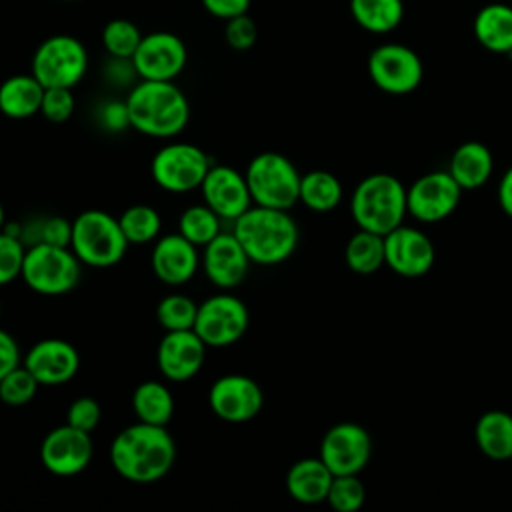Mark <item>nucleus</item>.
<instances>
[{
    "label": "nucleus",
    "instance_id": "1",
    "mask_svg": "<svg viewBox=\"0 0 512 512\" xmlns=\"http://www.w3.org/2000/svg\"><path fill=\"white\" fill-rule=\"evenodd\" d=\"M108 456L120 478L132 484H152L172 470L176 444L166 426L138 420L114 436Z\"/></svg>",
    "mask_w": 512,
    "mask_h": 512
},
{
    "label": "nucleus",
    "instance_id": "2",
    "mask_svg": "<svg viewBox=\"0 0 512 512\" xmlns=\"http://www.w3.org/2000/svg\"><path fill=\"white\" fill-rule=\"evenodd\" d=\"M126 108L130 128L158 140L178 136L190 120L188 98L174 80L136 82L126 96Z\"/></svg>",
    "mask_w": 512,
    "mask_h": 512
},
{
    "label": "nucleus",
    "instance_id": "3",
    "mask_svg": "<svg viewBox=\"0 0 512 512\" xmlns=\"http://www.w3.org/2000/svg\"><path fill=\"white\" fill-rule=\"evenodd\" d=\"M232 232L252 264L276 266L288 260L298 246V224L288 210L252 204L232 222Z\"/></svg>",
    "mask_w": 512,
    "mask_h": 512
},
{
    "label": "nucleus",
    "instance_id": "4",
    "mask_svg": "<svg viewBox=\"0 0 512 512\" xmlns=\"http://www.w3.org/2000/svg\"><path fill=\"white\" fill-rule=\"evenodd\" d=\"M350 214L358 228L388 234L408 214L406 188L392 174H370L358 182L350 200Z\"/></svg>",
    "mask_w": 512,
    "mask_h": 512
},
{
    "label": "nucleus",
    "instance_id": "5",
    "mask_svg": "<svg viewBox=\"0 0 512 512\" xmlns=\"http://www.w3.org/2000/svg\"><path fill=\"white\" fill-rule=\"evenodd\" d=\"M128 246L130 244L120 228L118 218L104 210L90 208L72 220L70 248L82 266H116L124 258Z\"/></svg>",
    "mask_w": 512,
    "mask_h": 512
},
{
    "label": "nucleus",
    "instance_id": "6",
    "mask_svg": "<svg viewBox=\"0 0 512 512\" xmlns=\"http://www.w3.org/2000/svg\"><path fill=\"white\" fill-rule=\"evenodd\" d=\"M80 274L82 262L70 246L40 242L26 248L20 278L40 296H62L78 286Z\"/></svg>",
    "mask_w": 512,
    "mask_h": 512
},
{
    "label": "nucleus",
    "instance_id": "7",
    "mask_svg": "<svg viewBox=\"0 0 512 512\" xmlns=\"http://www.w3.org/2000/svg\"><path fill=\"white\" fill-rule=\"evenodd\" d=\"M246 182L256 206L290 210L300 198V172L280 152H260L246 166Z\"/></svg>",
    "mask_w": 512,
    "mask_h": 512
},
{
    "label": "nucleus",
    "instance_id": "8",
    "mask_svg": "<svg viewBox=\"0 0 512 512\" xmlns=\"http://www.w3.org/2000/svg\"><path fill=\"white\" fill-rule=\"evenodd\" d=\"M44 88H74L88 72V50L70 34H54L40 42L30 70Z\"/></svg>",
    "mask_w": 512,
    "mask_h": 512
},
{
    "label": "nucleus",
    "instance_id": "9",
    "mask_svg": "<svg viewBox=\"0 0 512 512\" xmlns=\"http://www.w3.org/2000/svg\"><path fill=\"white\" fill-rule=\"evenodd\" d=\"M210 166V156L200 146L190 142H170L152 156L150 172L152 180L162 190L184 194L200 188Z\"/></svg>",
    "mask_w": 512,
    "mask_h": 512
},
{
    "label": "nucleus",
    "instance_id": "10",
    "mask_svg": "<svg viewBox=\"0 0 512 512\" xmlns=\"http://www.w3.org/2000/svg\"><path fill=\"white\" fill-rule=\"evenodd\" d=\"M248 324L246 304L232 292L222 290L198 304L192 330L208 348H226L246 334Z\"/></svg>",
    "mask_w": 512,
    "mask_h": 512
},
{
    "label": "nucleus",
    "instance_id": "11",
    "mask_svg": "<svg viewBox=\"0 0 512 512\" xmlns=\"http://www.w3.org/2000/svg\"><path fill=\"white\" fill-rule=\"evenodd\" d=\"M368 74L372 82L388 94H408L416 90L424 76L420 56L396 42L376 46L368 56Z\"/></svg>",
    "mask_w": 512,
    "mask_h": 512
},
{
    "label": "nucleus",
    "instance_id": "12",
    "mask_svg": "<svg viewBox=\"0 0 512 512\" xmlns=\"http://www.w3.org/2000/svg\"><path fill=\"white\" fill-rule=\"evenodd\" d=\"M212 414L228 424H244L256 418L264 406V392L246 374H224L208 390Z\"/></svg>",
    "mask_w": 512,
    "mask_h": 512
},
{
    "label": "nucleus",
    "instance_id": "13",
    "mask_svg": "<svg viewBox=\"0 0 512 512\" xmlns=\"http://www.w3.org/2000/svg\"><path fill=\"white\" fill-rule=\"evenodd\" d=\"M318 456L334 476L360 474L370 462L372 438L364 426L340 422L322 436Z\"/></svg>",
    "mask_w": 512,
    "mask_h": 512
},
{
    "label": "nucleus",
    "instance_id": "14",
    "mask_svg": "<svg viewBox=\"0 0 512 512\" xmlns=\"http://www.w3.org/2000/svg\"><path fill=\"white\" fill-rule=\"evenodd\" d=\"M94 456L90 432L70 426L68 422L52 428L40 444V462L54 476H76L88 468Z\"/></svg>",
    "mask_w": 512,
    "mask_h": 512
},
{
    "label": "nucleus",
    "instance_id": "15",
    "mask_svg": "<svg viewBox=\"0 0 512 512\" xmlns=\"http://www.w3.org/2000/svg\"><path fill=\"white\" fill-rule=\"evenodd\" d=\"M462 188L446 170L420 176L406 188L408 214L420 222H440L448 218L460 204Z\"/></svg>",
    "mask_w": 512,
    "mask_h": 512
},
{
    "label": "nucleus",
    "instance_id": "16",
    "mask_svg": "<svg viewBox=\"0 0 512 512\" xmlns=\"http://www.w3.org/2000/svg\"><path fill=\"white\" fill-rule=\"evenodd\" d=\"M186 60L184 40L164 30L144 34L132 56L140 80H174L184 70Z\"/></svg>",
    "mask_w": 512,
    "mask_h": 512
},
{
    "label": "nucleus",
    "instance_id": "17",
    "mask_svg": "<svg viewBox=\"0 0 512 512\" xmlns=\"http://www.w3.org/2000/svg\"><path fill=\"white\" fill-rule=\"evenodd\" d=\"M434 244L418 228L396 226L384 234V260L386 266L404 278H420L434 266Z\"/></svg>",
    "mask_w": 512,
    "mask_h": 512
},
{
    "label": "nucleus",
    "instance_id": "18",
    "mask_svg": "<svg viewBox=\"0 0 512 512\" xmlns=\"http://www.w3.org/2000/svg\"><path fill=\"white\" fill-rule=\"evenodd\" d=\"M198 190L204 204L228 222H234L254 204L246 176L226 164H212Z\"/></svg>",
    "mask_w": 512,
    "mask_h": 512
},
{
    "label": "nucleus",
    "instance_id": "19",
    "mask_svg": "<svg viewBox=\"0 0 512 512\" xmlns=\"http://www.w3.org/2000/svg\"><path fill=\"white\" fill-rule=\"evenodd\" d=\"M252 260L234 236V232H220L202 248L200 266L210 284L220 290H232L248 276Z\"/></svg>",
    "mask_w": 512,
    "mask_h": 512
},
{
    "label": "nucleus",
    "instance_id": "20",
    "mask_svg": "<svg viewBox=\"0 0 512 512\" xmlns=\"http://www.w3.org/2000/svg\"><path fill=\"white\" fill-rule=\"evenodd\" d=\"M22 364L40 386H62L78 374L80 354L68 340L44 338L28 348Z\"/></svg>",
    "mask_w": 512,
    "mask_h": 512
},
{
    "label": "nucleus",
    "instance_id": "21",
    "mask_svg": "<svg viewBox=\"0 0 512 512\" xmlns=\"http://www.w3.org/2000/svg\"><path fill=\"white\" fill-rule=\"evenodd\" d=\"M206 344L194 330L166 332L156 350V364L168 382L192 380L204 366Z\"/></svg>",
    "mask_w": 512,
    "mask_h": 512
},
{
    "label": "nucleus",
    "instance_id": "22",
    "mask_svg": "<svg viewBox=\"0 0 512 512\" xmlns=\"http://www.w3.org/2000/svg\"><path fill=\"white\" fill-rule=\"evenodd\" d=\"M150 264L160 282L166 286H182L190 282L200 268L198 246L180 232L158 236L152 246Z\"/></svg>",
    "mask_w": 512,
    "mask_h": 512
},
{
    "label": "nucleus",
    "instance_id": "23",
    "mask_svg": "<svg viewBox=\"0 0 512 512\" xmlns=\"http://www.w3.org/2000/svg\"><path fill=\"white\" fill-rule=\"evenodd\" d=\"M334 474L322 462V458H302L288 468L286 490L292 500L300 504H320L326 502L328 488Z\"/></svg>",
    "mask_w": 512,
    "mask_h": 512
},
{
    "label": "nucleus",
    "instance_id": "24",
    "mask_svg": "<svg viewBox=\"0 0 512 512\" xmlns=\"http://www.w3.org/2000/svg\"><path fill=\"white\" fill-rule=\"evenodd\" d=\"M494 170V158L486 144L470 140L460 144L450 158L448 172L460 184L462 190H474L484 186Z\"/></svg>",
    "mask_w": 512,
    "mask_h": 512
},
{
    "label": "nucleus",
    "instance_id": "25",
    "mask_svg": "<svg viewBox=\"0 0 512 512\" xmlns=\"http://www.w3.org/2000/svg\"><path fill=\"white\" fill-rule=\"evenodd\" d=\"M44 86L30 74L8 76L0 84V112L12 120H24L40 112Z\"/></svg>",
    "mask_w": 512,
    "mask_h": 512
},
{
    "label": "nucleus",
    "instance_id": "26",
    "mask_svg": "<svg viewBox=\"0 0 512 512\" xmlns=\"http://www.w3.org/2000/svg\"><path fill=\"white\" fill-rule=\"evenodd\" d=\"M474 36L490 52L512 56V6L492 2L478 10Z\"/></svg>",
    "mask_w": 512,
    "mask_h": 512
},
{
    "label": "nucleus",
    "instance_id": "27",
    "mask_svg": "<svg viewBox=\"0 0 512 512\" xmlns=\"http://www.w3.org/2000/svg\"><path fill=\"white\" fill-rule=\"evenodd\" d=\"M476 446L490 460L512 458V414L504 410L484 412L474 426Z\"/></svg>",
    "mask_w": 512,
    "mask_h": 512
},
{
    "label": "nucleus",
    "instance_id": "28",
    "mask_svg": "<svg viewBox=\"0 0 512 512\" xmlns=\"http://www.w3.org/2000/svg\"><path fill=\"white\" fill-rule=\"evenodd\" d=\"M132 410L140 422L166 426L174 416V396L164 382L146 380L132 392Z\"/></svg>",
    "mask_w": 512,
    "mask_h": 512
},
{
    "label": "nucleus",
    "instance_id": "29",
    "mask_svg": "<svg viewBox=\"0 0 512 512\" xmlns=\"http://www.w3.org/2000/svg\"><path fill=\"white\" fill-rule=\"evenodd\" d=\"M356 24L372 34H386L400 26L404 18L402 0H350Z\"/></svg>",
    "mask_w": 512,
    "mask_h": 512
},
{
    "label": "nucleus",
    "instance_id": "30",
    "mask_svg": "<svg viewBox=\"0 0 512 512\" xmlns=\"http://www.w3.org/2000/svg\"><path fill=\"white\" fill-rule=\"evenodd\" d=\"M342 184L328 170H310L300 176V198L312 212H332L342 200Z\"/></svg>",
    "mask_w": 512,
    "mask_h": 512
},
{
    "label": "nucleus",
    "instance_id": "31",
    "mask_svg": "<svg viewBox=\"0 0 512 512\" xmlns=\"http://www.w3.org/2000/svg\"><path fill=\"white\" fill-rule=\"evenodd\" d=\"M344 260L346 266L362 276L374 274L376 270L386 264L384 260V236L358 228L356 234H352L344 248Z\"/></svg>",
    "mask_w": 512,
    "mask_h": 512
},
{
    "label": "nucleus",
    "instance_id": "32",
    "mask_svg": "<svg viewBox=\"0 0 512 512\" xmlns=\"http://www.w3.org/2000/svg\"><path fill=\"white\" fill-rule=\"evenodd\" d=\"M120 228L128 244L144 246L160 236L162 218L158 210L150 204H132L118 216Z\"/></svg>",
    "mask_w": 512,
    "mask_h": 512
},
{
    "label": "nucleus",
    "instance_id": "33",
    "mask_svg": "<svg viewBox=\"0 0 512 512\" xmlns=\"http://www.w3.org/2000/svg\"><path fill=\"white\" fill-rule=\"evenodd\" d=\"M178 232L194 246L204 248L222 232V218L204 202L192 204L180 214Z\"/></svg>",
    "mask_w": 512,
    "mask_h": 512
},
{
    "label": "nucleus",
    "instance_id": "34",
    "mask_svg": "<svg viewBox=\"0 0 512 512\" xmlns=\"http://www.w3.org/2000/svg\"><path fill=\"white\" fill-rule=\"evenodd\" d=\"M20 240L26 248L40 242L54 246H70L72 222L64 216L30 218L28 222L20 224Z\"/></svg>",
    "mask_w": 512,
    "mask_h": 512
},
{
    "label": "nucleus",
    "instance_id": "35",
    "mask_svg": "<svg viewBox=\"0 0 512 512\" xmlns=\"http://www.w3.org/2000/svg\"><path fill=\"white\" fill-rule=\"evenodd\" d=\"M198 304L180 292L164 296L156 306V320L166 332L174 330H192L196 320Z\"/></svg>",
    "mask_w": 512,
    "mask_h": 512
},
{
    "label": "nucleus",
    "instance_id": "36",
    "mask_svg": "<svg viewBox=\"0 0 512 512\" xmlns=\"http://www.w3.org/2000/svg\"><path fill=\"white\" fill-rule=\"evenodd\" d=\"M142 36L144 34L132 20L114 18L102 30V44H104L108 56L132 58Z\"/></svg>",
    "mask_w": 512,
    "mask_h": 512
},
{
    "label": "nucleus",
    "instance_id": "37",
    "mask_svg": "<svg viewBox=\"0 0 512 512\" xmlns=\"http://www.w3.org/2000/svg\"><path fill=\"white\" fill-rule=\"evenodd\" d=\"M366 488L358 474H340L332 478L326 502L336 512H356L364 506Z\"/></svg>",
    "mask_w": 512,
    "mask_h": 512
},
{
    "label": "nucleus",
    "instance_id": "38",
    "mask_svg": "<svg viewBox=\"0 0 512 512\" xmlns=\"http://www.w3.org/2000/svg\"><path fill=\"white\" fill-rule=\"evenodd\" d=\"M38 388V380L24 364H20L0 380V400L6 406H26L34 400Z\"/></svg>",
    "mask_w": 512,
    "mask_h": 512
},
{
    "label": "nucleus",
    "instance_id": "39",
    "mask_svg": "<svg viewBox=\"0 0 512 512\" xmlns=\"http://www.w3.org/2000/svg\"><path fill=\"white\" fill-rule=\"evenodd\" d=\"M26 246L20 238L0 230V286H6L20 278Z\"/></svg>",
    "mask_w": 512,
    "mask_h": 512
},
{
    "label": "nucleus",
    "instance_id": "40",
    "mask_svg": "<svg viewBox=\"0 0 512 512\" xmlns=\"http://www.w3.org/2000/svg\"><path fill=\"white\" fill-rule=\"evenodd\" d=\"M74 106H76V100H74L72 88H46L40 114L48 122L62 124L74 114Z\"/></svg>",
    "mask_w": 512,
    "mask_h": 512
},
{
    "label": "nucleus",
    "instance_id": "41",
    "mask_svg": "<svg viewBox=\"0 0 512 512\" xmlns=\"http://www.w3.org/2000/svg\"><path fill=\"white\" fill-rule=\"evenodd\" d=\"M102 418V408L92 396L76 398L66 410V422L84 432H92Z\"/></svg>",
    "mask_w": 512,
    "mask_h": 512
},
{
    "label": "nucleus",
    "instance_id": "42",
    "mask_svg": "<svg viewBox=\"0 0 512 512\" xmlns=\"http://www.w3.org/2000/svg\"><path fill=\"white\" fill-rule=\"evenodd\" d=\"M256 36H258V30H256L254 20L248 16V12L226 20L224 40H226V44L230 48H234V50H248V48L254 46Z\"/></svg>",
    "mask_w": 512,
    "mask_h": 512
},
{
    "label": "nucleus",
    "instance_id": "43",
    "mask_svg": "<svg viewBox=\"0 0 512 512\" xmlns=\"http://www.w3.org/2000/svg\"><path fill=\"white\" fill-rule=\"evenodd\" d=\"M98 120L108 132H122L130 128L126 100H108L98 110Z\"/></svg>",
    "mask_w": 512,
    "mask_h": 512
},
{
    "label": "nucleus",
    "instance_id": "44",
    "mask_svg": "<svg viewBox=\"0 0 512 512\" xmlns=\"http://www.w3.org/2000/svg\"><path fill=\"white\" fill-rule=\"evenodd\" d=\"M104 76L110 84L114 86H134V78L138 76L136 74V68L132 64V58H118V56H110L108 64H106V70H104Z\"/></svg>",
    "mask_w": 512,
    "mask_h": 512
},
{
    "label": "nucleus",
    "instance_id": "45",
    "mask_svg": "<svg viewBox=\"0 0 512 512\" xmlns=\"http://www.w3.org/2000/svg\"><path fill=\"white\" fill-rule=\"evenodd\" d=\"M20 364H22V354H20L18 342L10 332L0 328V380Z\"/></svg>",
    "mask_w": 512,
    "mask_h": 512
},
{
    "label": "nucleus",
    "instance_id": "46",
    "mask_svg": "<svg viewBox=\"0 0 512 512\" xmlns=\"http://www.w3.org/2000/svg\"><path fill=\"white\" fill-rule=\"evenodd\" d=\"M202 6L212 16L222 18V20H230L234 16L246 14L248 8H250V0H202Z\"/></svg>",
    "mask_w": 512,
    "mask_h": 512
},
{
    "label": "nucleus",
    "instance_id": "47",
    "mask_svg": "<svg viewBox=\"0 0 512 512\" xmlns=\"http://www.w3.org/2000/svg\"><path fill=\"white\" fill-rule=\"evenodd\" d=\"M498 202L504 214L512 218V166L502 174L498 184Z\"/></svg>",
    "mask_w": 512,
    "mask_h": 512
},
{
    "label": "nucleus",
    "instance_id": "48",
    "mask_svg": "<svg viewBox=\"0 0 512 512\" xmlns=\"http://www.w3.org/2000/svg\"><path fill=\"white\" fill-rule=\"evenodd\" d=\"M4 224H6V212H4V206L0 202V230H4Z\"/></svg>",
    "mask_w": 512,
    "mask_h": 512
},
{
    "label": "nucleus",
    "instance_id": "49",
    "mask_svg": "<svg viewBox=\"0 0 512 512\" xmlns=\"http://www.w3.org/2000/svg\"><path fill=\"white\" fill-rule=\"evenodd\" d=\"M60 2H78V0H60Z\"/></svg>",
    "mask_w": 512,
    "mask_h": 512
}]
</instances>
